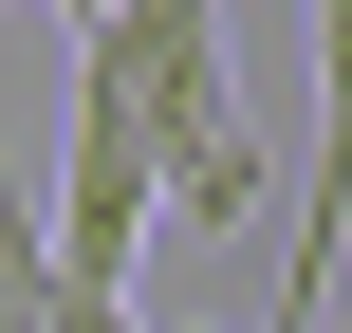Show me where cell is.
Returning a JSON list of instances; mask_svg holds the SVG:
<instances>
[{"label":"cell","mask_w":352,"mask_h":333,"mask_svg":"<svg viewBox=\"0 0 352 333\" xmlns=\"http://www.w3.org/2000/svg\"><path fill=\"white\" fill-rule=\"evenodd\" d=\"M74 37H111L130 56V93H148V130H167V222H260L278 204V148H260V111H241V37H223V0H111V19H74Z\"/></svg>","instance_id":"cell-1"},{"label":"cell","mask_w":352,"mask_h":333,"mask_svg":"<svg viewBox=\"0 0 352 333\" xmlns=\"http://www.w3.org/2000/svg\"><path fill=\"white\" fill-rule=\"evenodd\" d=\"M260 333H334V204H297V260H278V315Z\"/></svg>","instance_id":"cell-2"},{"label":"cell","mask_w":352,"mask_h":333,"mask_svg":"<svg viewBox=\"0 0 352 333\" xmlns=\"http://www.w3.org/2000/svg\"><path fill=\"white\" fill-rule=\"evenodd\" d=\"M56 19H111V0H56Z\"/></svg>","instance_id":"cell-3"}]
</instances>
